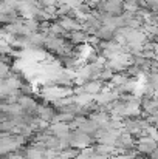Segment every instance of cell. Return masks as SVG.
Returning <instances> with one entry per match:
<instances>
[{
  "mask_svg": "<svg viewBox=\"0 0 158 159\" xmlns=\"http://www.w3.org/2000/svg\"><path fill=\"white\" fill-rule=\"evenodd\" d=\"M68 147H73V148H78V150H82V148H87L90 145L95 144V139L79 130H70V134H68Z\"/></svg>",
  "mask_w": 158,
  "mask_h": 159,
  "instance_id": "cell-1",
  "label": "cell"
},
{
  "mask_svg": "<svg viewBox=\"0 0 158 159\" xmlns=\"http://www.w3.org/2000/svg\"><path fill=\"white\" fill-rule=\"evenodd\" d=\"M68 39L73 42V43H85L89 42V36L81 30V31H71V33H67Z\"/></svg>",
  "mask_w": 158,
  "mask_h": 159,
  "instance_id": "cell-2",
  "label": "cell"
}]
</instances>
